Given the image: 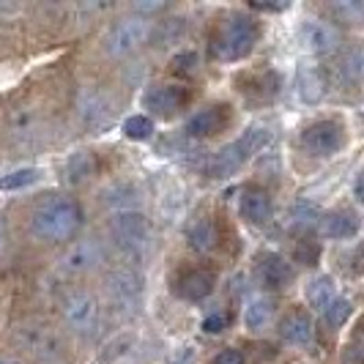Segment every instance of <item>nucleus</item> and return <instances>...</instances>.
Returning a JSON list of instances; mask_svg holds the SVG:
<instances>
[{
  "label": "nucleus",
  "instance_id": "obj_1",
  "mask_svg": "<svg viewBox=\"0 0 364 364\" xmlns=\"http://www.w3.org/2000/svg\"><path fill=\"white\" fill-rule=\"evenodd\" d=\"M82 225V205L74 198L53 195L41 200L31 214V233L41 241H66Z\"/></svg>",
  "mask_w": 364,
  "mask_h": 364
},
{
  "label": "nucleus",
  "instance_id": "obj_2",
  "mask_svg": "<svg viewBox=\"0 0 364 364\" xmlns=\"http://www.w3.org/2000/svg\"><path fill=\"white\" fill-rule=\"evenodd\" d=\"M269 143H272V132L266 127L255 124V127L244 129L238 140L228 143L225 148H219V154L208 164V176L211 178H230L233 173H238L244 164L250 162L255 154H260Z\"/></svg>",
  "mask_w": 364,
  "mask_h": 364
},
{
  "label": "nucleus",
  "instance_id": "obj_3",
  "mask_svg": "<svg viewBox=\"0 0 364 364\" xmlns=\"http://www.w3.org/2000/svg\"><path fill=\"white\" fill-rule=\"evenodd\" d=\"M109 236L115 241L118 252L134 263L148 257L154 247V228L140 211H118L109 219Z\"/></svg>",
  "mask_w": 364,
  "mask_h": 364
},
{
  "label": "nucleus",
  "instance_id": "obj_4",
  "mask_svg": "<svg viewBox=\"0 0 364 364\" xmlns=\"http://www.w3.org/2000/svg\"><path fill=\"white\" fill-rule=\"evenodd\" d=\"M255 22L244 14H233L228 17L222 25H219L217 36H214V58L222 60V63H236V60H244L247 55L252 53L255 47Z\"/></svg>",
  "mask_w": 364,
  "mask_h": 364
},
{
  "label": "nucleus",
  "instance_id": "obj_5",
  "mask_svg": "<svg viewBox=\"0 0 364 364\" xmlns=\"http://www.w3.org/2000/svg\"><path fill=\"white\" fill-rule=\"evenodd\" d=\"M107 296L118 312L137 315L146 299V277L134 266H121L107 277Z\"/></svg>",
  "mask_w": 364,
  "mask_h": 364
},
{
  "label": "nucleus",
  "instance_id": "obj_6",
  "mask_svg": "<svg viewBox=\"0 0 364 364\" xmlns=\"http://www.w3.org/2000/svg\"><path fill=\"white\" fill-rule=\"evenodd\" d=\"M60 312H63L66 326L72 328L74 334H80V337H93L102 326V304L88 291L69 293L63 299V304H60Z\"/></svg>",
  "mask_w": 364,
  "mask_h": 364
},
{
  "label": "nucleus",
  "instance_id": "obj_7",
  "mask_svg": "<svg viewBox=\"0 0 364 364\" xmlns=\"http://www.w3.org/2000/svg\"><path fill=\"white\" fill-rule=\"evenodd\" d=\"M151 36H154L151 19L127 17L109 28L107 38H105V53H107L109 58H127V55L137 53Z\"/></svg>",
  "mask_w": 364,
  "mask_h": 364
},
{
  "label": "nucleus",
  "instance_id": "obj_8",
  "mask_svg": "<svg viewBox=\"0 0 364 364\" xmlns=\"http://www.w3.org/2000/svg\"><path fill=\"white\" fill-rule=\"evenodd\" d=\"M301 146L312 156H321L328 159L334 154H340L346 146V127L334 118H323V121H315L310 127L301 132Z\"/></svg>",
  "mask_w": 364,
  "mask_h": 364
},
{
  "label": "nucleus",
  "instance_id": "obj_9",
  "mask_svg": "<svg viewBox=\"0 0 364 364\" xmlns=\"http://www.w3.org/2000/svg\"><path fill=\"white\" fill-rule=\"evenodd\" d=\"M17 346L36 359H58L60 356V337L44 323H25L17 328Z\"/></svg>",
  "mask_w": 364,
  "mask_h": 364
},
{
  "label": "nucleus",
  "instance_id": "obj_10",
  "mask_svg": "<svg viewBox=\"0 0 364 364\" xmlns=\"http://www.w3.org/2000/svg\"><path fill=\"white\" fill-rule=\"evenodd\" d=\"M296 36L301 41V47L312 55H328L340 47V31L323 19H301Z\"/></svg>",
  "mask_w": 364,
  "mask_h": 364
},
{
  "label": "nucleus",
  "instance_id": "obj_11",
  "mask_svg": "<svg viewBox=\"0 0 364 364\" xmlns=\"http://www.w3.org/2000/svg\"><path fill=\"white\" fill-rule=\"evenodd\" d=\"M189 102V91L183 85H151L143 93V107L159 118H173L178 115Z\"/></svg>",
  "mask_w": 364,
  "mask_h": 364
},
{
  "label": "nucleus",
  "instance_id": "obj_12",
  "mask_svg": "<svg viewBox=\"0 0 364 364\" xmlns=\"http://www.w3.org/2000/svg\"><path fill=\"white\" fill-rule=\"evenodd\" d=\"M102 260H105L102 244L96 238H82V241H74L66 250V255L60 257V269L66 274H88L99 269Z\"/></svg>",
  "mask_w": 364,
  "mask_h": 364
},
{
  "label": "nucleus",
  "instance_id": "obj_13",
  "mask_svg": "<svg viewBox=\"0 0 364 364\" xmlns=\"http://www.w3.org/2000/svg\"><path fill=\"white\" fill-rule=\"evenodd\" d=\"M255 277L266 291H285L293 282V266L277 252H263L255 263Z\"/></svg>",
  "mask_w": 364,
  "mask_h": 364
},
{
  "label": "nucleus",
  "instance_id": "obj_14",
  "mask_svg": "<svg viewBox=\"0 0 364 364\" xmlns=\"http://www.w3.org/2000/svg\"><path fill=\"white\" fill-rule=\"evenodd\" d=\"M359 228H362V222L356 217V211L343 208V205L321 214V219H318V233L328 241H350L359 233Z\"/></svg>",
  "mask_w": 364,
  "mask_h": 364
},
{
  "label": "nucleus",
  "instance_id": "obj_15",
  "mask_svg": "<svg viewBox=\"0 0 364 364\" xmlns=\"http://www.w3.org/2000/svg\"><path fill=\"white\" fill-rule=\"evenodd\" d=\"M296 91H299V99L304 105H321L326 99V74L321 66L315 63H301L299 72H296Z\"/></svg>",
  "mask_w": 364,
  "mask_h": 364
},
{
  "label": "nucleus",
  "instance_id": "obj_16",
  "mask_svg": "<svg viewBox=\"0 0 364 364\" xmlns=\"http://www.w3.org/2000/svg\"><path fill=\"white\" fill-rule=\"evenodd\" d=\"M238 214H241L244 222H250V225H266L274 214L269 192L260 189V186H247L241 192V198H238Z\"/></svg>",
  "mask_w": 364,
  "mask_h": 364
},
{
  "label": "nucleus",
  "instance_id": "obj_17",
  "mask_svg": "<svg viewBox=\"0 0 364 364\" xmlns=\"http://www.w3.org/2000/svg\"><path fill=\"white\" fill-rule=\"evenodd\" d=\"M225 127H228V107H225V105H211V107L198 109V112L186 121L183 132H186L189 137L203 140V137H214V134H219Z\"/></svg>",
  "mask_w": 364,
  "mask_h": 364
},
{
  "label": "nucleus",
  "instance_id": "obj_18",
  "mask_svg": "<svg viewBox=\"0 0 364 364\" xmlns=\"http://www.w3.org/2000/svg\"><path fill=\"white\" fill-rule=\"evenodd\" d=\"M214 288H217V274L208 269H189L176 282V293L183 301H203L214 293Z\"/></svg>",
  "mask_w": 364,
  "mask_h": 364
},
{
  "label": "nucleus",
  "instance_id": "obj_19",
  "mask_svg": "<svg viewBox=\"0 0 364 364\" xmlns=\"http://www.w3.org/2000/svg\"><path fill=\"white\" fill-rule=\"evenodd\" d=\"M279 337L293 348H304L312 343L315 337V323H312L310 312L304 310H291L282 321H279Z\"/></svg>",
  "mask_w": 364,
  "mask_h": 364
},
{
  "label": "nucleus",
  "instance_id": "obj_20",
  "mask_svg": "<svg viewBox=\"0 0 364 364\" xmlns=\"http://www.w3.org/2000/svg\"><path fill=\"white\" fill-rule=\"evenodd\" d=\"M80 118L88 129H105L112 121V102L105 93L85 91L80 99Z\"/></svg>",
  "mask_w": 364,
  "mask_h": 364
},
{
  "label": "nucleus",
  "instance_id": "obj_21",
  "mask_svg": "<svg viewBox=\"0 0 364 364\" xmlns=\"http://www.w3.org/2000/svg\"><path fill=\"white\" fill-rule=\"evenodd\" d=\"M186 241H189V247H192L195 252H200V255L214 252L219 244L217 225H214L211 219H198V222H192V225L186 228Z\"/></svg>",
  "mask_w": 364,
  "mask_h": 364
},
{
  "label": "nucleus",
  "instance_id": "obj_22",
  "mask_svg": "<svg viewBox=\"0 0 364 364\" xmlns=\"http://www.w3.org/2000/svg\"><path fill=\"white\" fill-rule=\"evenodd\" d=\"M274 323V301L269 296H257L244 310V326L252 334H260Z\"/></svg>",
  "mask_w": 364,
  "mask_h": 364
},
{
  "label": "nucleus",
  "instance_id": "obj_23",
  "mask_svg": "<svg viewBox=\"0 0 364 364\" xmlns=\"http://www.w3.org/2000/svg\"><path fill=\"white\" fill-rule=\"evenodd\" d=\"M307 304L312 310L326 312L331 307V301L337 299V291H334V279L328 274H321V277H312L307 282Z\"/></svg>",
  "mask_w": 364,
  "mask_h": 364
},
{
  "label": "nucleus",
  "instance_id": "obj_24",
  "mask_svg": "<svg viewBox=\"0 0 364 364\" xmlns=\"http://www.w3.org/2000/svg\"><path fill=\"white\" fill-rule=\"evenodd\" d=\"M318 219H321V208L310 200H296L288 208V228L293 233H307L318 225Z\"/></svg>",
  "mask_w": 364,
  "mask_h": 364
},
{
  "label": "nucleus",
  "instance_id": "obj_25",
  "mask_svg": "<svg viewBox=\"0 0 364 364\" xmlns=\"http://www.w3.org/2000/svg\"><path fill=\"white\" fill-rule=\"evenodd\" d=\"M93 156L88 151H77L69 156V162H66V181L69 183H82L88 181L93 176Z\"/></svg>",
  "mask_w": 364,
  "mask_h": 364
},
{
  "label": "nucleus",
  "instance_id": "obj_26",
  "mask_svg": "<svg viewBox=\"0 0 364 364\" xmlns=\"http://www.w3.org/2000/svg\"><path fill=\"white\" fill-rule=\"evenodd\" d=\"M41 170L38 167H17L6 176H0V192H17V189H28L31 183L38 181Z\"/></svg>",
  "mask_w": 364,
  "mask_h": 364
},
{
  "label": "nucleus",
  "instance_id": "obj_27",
  "mask_svg": "<svg viewBox=\"0 0 364 364\" xmlns=\"http://www.w3.org/2000/svg\"><path fill=\"white\" fill-rule=\"evenodd\" d=\"M36 129H38L36 112H31V109H17V112L11 115V134H14V140H19V143H31V140L36 137Z\"/></svg>",
  "mask_w": 364,
  "mask_h": 364
},
{
  "label": "nucleus",
  "instance_id": "obj_28",
  "mask_svg": "<svg viewBox=\"0 0 364 364\" xmlns=\"http://www.w3.org/2000/svg\"><path fill=\"white\" fill-rule=\"evenodd\" d=\"M121 129H124V137L134 140V143H146V140L154 137V121L148 115H143V112L129 115Z\"/></svg>",
  "mask_w": 364,
  "mask_h": 364
},
{
  "label": "nucleus",
  "instance_id": "obj_29",
  "mask_svg": "<svg viewBox=\"0 0 364 364\" xmlns=\"http://www.w3.org/2000/svg\"><path fill=\"white\" fill-rule=\"evenodd\" d=\"M331 11L337 19H343L353 28L364 25V0H337V3H331Z\"/></svg>",
  "mask_w": 364,
  "mask_h": 364
},
{
  "label": "nucleus",
  "instance_id": "obj_30",
  "mask_svg": "<svg viewBox=\"0 0 364 364\" xmlns=\"http://www.w3.org/2000/svg\"><path fill=\"white\" fill-rule=\"evenodd\" d=\"M340 74L348 82H364V47H353L340 63Z\"/></svg>",
  "mask_w": 364,
  "mask_h": 364
},
{
  "label": "nucleus",
  "instance_id": "obj_31",
  "mask_svg": "<svg viewBox=\"0 0 364 364\" xmlns=\"http://www.w3.org/2000/svg\"><path fill=\"white\" fill-rule=\"evenodd\" d=\"M323 315H326L328 326L343 328L348 323V318L353 315V304H350V299H343V296H337V299L331 301V307H328Z\"/></svg>",
  "mask_w": 364,
  "mask_h": 364
},
{
  "label": "nucleus",
  "instance_id": "obj_32",
  "mask_svg": "<svg viewBox=\"0 0 364 364\" xmlns=\"http://www.w3.org/2000/svg\"><path fill=\"white\" fill-rule=\"evenodd\" d=\"M293 257L301 266H315L321 260V247L315 241H310V238H299V244L293 247Z\"/></svg>",
  "mask_w": 364,
  "mask_h": 364
},
{
  "label": "nucleus",
  "instance_id": "obj_33",
  "mask_svg": "<svg viewBox=\"0 0 364 364\" xmlns=\"http://www.w3.org/2000/svg\"><path fill=\"white\" fill-rule=\"evenodd\" d=\"M340 269L350 277H362L364 274V247H353L350 252L340 255Z\"/></svg>",
  "mask_w": 364,
  "mask_h": 364
},
{
  "label": "nucleus",
  "instance_id": "obj_34",
  "mask_svg": "<svg viewBox=\"0 0 364 364\" xmlns=\"http://www.w3.org/2000/svg\"><path fill=\"white\" fill-rule=\"evenodd\" d=\"M105 195H118L115 200H109V205H124V203L137 200V189L132 183H115V186H109Z\"/></svg>",
  "mask_w": 364,
  "mask_h": 364
},
{
  "label": "nucleus",
  "instance_id": "obj_35",
  "mask_svg": "<svg viewBox=\"0 0 364 364\" xmlns=\"http://www.w3.org/2000/svg\"><path fill=\"white\" fill-rule=\"evenodd\" d=\"M228 328V315L225 312H211L203 318V331L205 334H222Z\"/></svg>",
  "mask_w": 364,
  "mask_h": 364
},
{
  "label": "nucleus",
  "instance_id": "obj_36",
  "mask_svg": "<svg viewBox=\"0 0 364 364\" xmlns=\"http://www.w3.org/2000/svg\"><path fill=\"white\" fill-rule=\"evenodd\" d=\"M214 364H244V353L238 348H225L214 356Z\"/></svg>",
  "mask_w": 364,
  "mask_h": 364
},
{
  "label": "nucleus",
  "instance_id": "obj_37",
  "mask_svg": "<svg viewBox=\"0 0 364 364\" xmlns=\"http://www.w3.org/2000/svg\"><path fill=\"white\" fill-rule=\"evenodd\" d=\"M173 63H176V69L178 72H195L198 69V53H181L173 58Z\"/></svg>",
  "mask_w": 364,
  "mask_h": 364
},
{
  "label": "nucleus",
  "instance_id": "obj_38",
  "mask_svg": "<svg viewBox=\"0 0 364 364\" xmlns=\"http://www.w3.org/2000/svg\"><path fill=\"white\" fill-rule=\"evenodd\" d=\"M350 192H353L356 203H359V205H364V170H359V173H356V178H353V183H350Z\"/></svg>",
  "mask_w": 364,
  "mask_h": 364
},
{
  "label": "nucleus",
  "instance_id": "obj_39",
  "mask_svg": "<svg viewBox=\"0 0 364 364\" xmlns=\"http://www.w3.org/2000/svg\"><path fill=\"white\" fill-rule=\"evenodd\" d=\"M134 9H137V11H140V14H137V17H143V14H146V19H148V14H154V11H162L164 6H162V3H137V6H134Z\"/></svg>",
  "mask_w": 364,
  "mask_h": 364
},
{
  "label": "nucleus",
  "instance_id": "obj_40",
  "mask_svg": "<svg viewBox=\"0 0 364 364\" xmlns=\"http://www.w3.org/2000/svg\"><path fill=\"white\" fill-rule=\"evenodd\" d=\"M353 346H356V350L364 356V323L359 326V331H356V340H353Z\"/></svg>",
  "mask_w": 364,
  "mask_h": 364
},
{
  "label": "nucleus",
  "instance_id": "obj_41",
  "mask_svg": "<svg viewBox=\"0 0 364 364\" xmlns=\"http://www.w3.org/2000/svg\"><path fill=\"white\" fill-rule=\"evenodd\" d=\"M0 364H25L19 356H11V353H0Z\"/></svg>",
  "mask_w": 364,
  "mask_h": 364
},
{
  "label": "nucleus",
  "instance_id": "obj_42",
  "mask_svg": "<svg viewBox=\"0 0 364 364\" xmlns=\"http://www.w3.org/2000/svg\"><path fill=\"white\" fill-rule=\"evenodd\" d=\"M6 250V222H3V217H0V252Z\"/></svg>",
  "mask_w": 364,
  "mask_h": 364
}]
</instances>
